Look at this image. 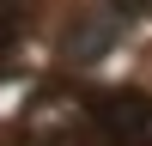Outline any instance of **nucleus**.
Instances as JSON below:
<instances>
[{"mask_svg": "<svg viewBox=\"0 0 152 146\" xmlns=\"http://www.w3.org/2000/svg\"><path fill=\"white\" fill-rule=\"evenodd\" d=\"M91 128L104 146H152V97L146 91H91Z\"/></svg>", "mask_w": 152, "mask_h": 146, "instance_id": "f257e3e1", "label": "nucleus"}]
</instances>
